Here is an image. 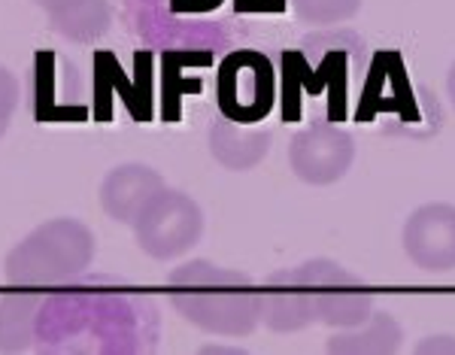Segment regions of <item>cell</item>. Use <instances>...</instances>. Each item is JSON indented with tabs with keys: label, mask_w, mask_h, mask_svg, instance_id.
<instances>
[{
	"label": "cell",
	"mask_w": 455,
	"mask_h": 355,
	"mask_svg": "<svg viewBox=\"0 0 455 355\" xmlns=\"http://www.w3.org/2000/svg\"><path fill=\"white\" fill-rule=\"evenodd\" d=\"M94 258V234L76 219H49L6 255V283L19 288L64 286L85 273Z\"/></svg>",
	"instance_id": "obj_2"
},
{
	"label": "cell",
	"mask_w": 455,
	"mask_h": 355,
	"mask_svg": "<svg viewBox=\"0 0 455 355\" xmlns=\"http://www.w3.org/2000/svg\"><path fill=\"white\" fill-rule=\"evenodd\" d=\"M261 322L276 335H295L315 322L310 288L298 268L267 273L261 283Z\"/></svg>",
	"instance_id": "obj_8"
},
{
	"label": "cell",
	"mask_w": 455,
	"mask_h": 355,
	"mask_svg": "<svg viewBox=\"0 0 455 355\" xmlns=\"http://www.w3.org/2000/svg\"><path fill=\"white\" fill-rule=\"evenodd\" d=\"M403 343V328L392 313L379 310L371 313L364 322L340 328L328 340L325 350L331 355H392Z\"/></svg>",
	"instance_id": "obj_12"
},
{
	"label": "cell",
	"mask_w": 455,
	"mask_h": 355,
	"mask_svg": "<svg viewBox=\"0 0 455 355\" xmlns=\"http://www.w3.org/2000/svg\"><path fill=\"white\" fill-rule=\"evenodd\" d=\"M291 6L310 25H337L355 16L362 0H291Z\"/></svg>",
	"instance_id": "obj_14"
},
{
	"label": "cell",
	"mask_w": 455,
	"mask_h": 355,
	"mask_svg": "<svg viewBox=\"0 0 455 355\" xmlns=\"http://www.w3.org/2000/svg\"><path fill=\"white\" fill-rule=\"evenodd\" d=\"M403 253L419 270H455V206L422 204L403 222Z\"/></svg>",
	"instance_id": "obj_7"
},
{
	"label": "cell",
	"mask_w": 455,
	"mask_h": 355,
	"mask_svg": "<svg viewBox=\"0 0 455 355\" xmlns=\"http://www.w3.org/2000/svg\"><path fill=\"white\" fill-rule=\"evenodd\" d=\"M164 189L158 170L146 165H122L109 170L107 180L100 182V206L119 225H134L143 206Z\"/></svg>",
	"instance_id": "obj_9"
},
{
	"label": "cell",
	"mask_w": 455,
	"mask_h": 355,
	"mask_svg": "<svg viewBox=\"0 0 455 355\" xmlns=\"http://www.w3.org/2000/svg\"><path fill=\"white\" fill-rule=\"evenodd\" d=\"M270 149V131L222 118L210 128V152L228 170H252Z\"/></svg>",
	"instance_id": "obj_10"
},
{
	"label": "cell",
	"mask_w": 455,
	"mask_h": 355,
	"mask_svg": "<svg viewBox=\"0 0 455 355\" xmlns=\"http://www.w3.org/2000/svg\"><path fill=\"white\" fill-rule=\"evenodd\" d=\"M176 12H207V10H216L222 0H171Z\"/></svg>",
	"instance_id": "obj_17"
},
{
	"label": "cell",
	"mask_w": 455,
	"mask_h": 355,
	"mask_svg": "<svg viewBox=\"0 0 455 355\" xmlns=\"http://www.w3.org/2000/svg\"><path fill=\"white\" fill-rule=\"evenodd\" d=\"M416 352H455V337H428L422 343H416Z\"/></svg>",
	"instance_id": "obj_16"
},
{
	"label": "cell",
	"mask_w": 455,
	"mask_h": 355,
	"mask_svg": "<svg viewBox=\"0 0 455 355\" xmlns=\"http://www.w3.org/2000/svg\"><path fill=\"white\" fill-rule=\"evenodd\" d=\"M216 98L225 118L255 125L276 103V70L264 52L237 49L219 64Z\"/></svg>",
	"instance_id": "obj_3"
},
{
	"label": "cell",
	"mask_w": 455,
	"mask_h": 355,
	"mask_svg": "<svg viewBox=\"0 0 455 355\" xmlns=\"http://www.w3.org/2000/svg\"><path fill=\"white\" fill-rule=\"evenodd\" d=\"M171 304L207 335L246 337L261 322V286L212 262H188L167 277Z\"/></svg>",
	"instance_id": "obj_1"
},
{
	"label": "cell",
	"mask_w": 455,
	"mask_h": 355,
	"mask_svg": "<svg viewBox=\"0 0 455 355\" xmlns=\"http://www.w3.org/2000/svg\"><path fill=\"white\" fill-rule=\"evenodd\" d=\"M355 161V137L337 125H310L289 143V165L307 186H331Z\"/></svg>",
	"instance_id": "obj_6"
},
{
	"label": "cell",
	"mask_w": 455,
	"mask_h": 355,
	"mask_svg": "<svg viewBox=\"0 0 455 355\" xmlns=\"http://www.w3.org/2000/svg\"><path fill=\"white\" fill-rule=\"evenodd\" d=\"M16 107H19V83H16V77L0 64V137L10 128Z\"/></svg>",
	"instance_id": "obj_15"
},
{
	"label": "cell",
	"mask_w": 455,
	"mask_h": 355,
	"mask_svg": "<svg viewBox=\"0 0 455 355\" xmlns=\"http://www.w3.org/2000/svg\"><path fill=\"white\" fill-rule=\"evenodd\" d=\"M300 277L310 288L315 322H325L331 328H349L364 322L373 313V292L362 277L349 273L343 264L331 258H310L298 264Z\"/></svg>",
	"instance_id": "obj_5"
},
{
	"label": "cell",
	"mask_w": 455,
	"mask_h": 355,
	"mask_svg": "<svg viewBox=\"0 0 455 355\" xmlns=\"http://www.w3.org/2000/svg\"><path fill=\"white\" fill-rule=\"evenodd\" d=\"M131 228H134L137 243L146 255L167 262V258L188 253L204 237V210L186 191L164 186L143 206V213Z\"/></svg>",
	"instance_id": "obj_4"
},
{
	"label": "cell",
	"mask_w": 455,
	"mask_h": 355,
	"mask_svg": "<svg viewBox=\"0 0 455 355\" xmlns=\"http://www.w3.org/2000/svg\"><path fill=\"white\" fill-rule=\"evenodd\" d=\"M446 94H450V103L455 109V64L450 68V77H446Z\"/></svg>",
	"instance_id": "obj_18"
},
{
	"label": "cell",
	"mask_w": 455,
	"mask_h": 355,
	"mask_svg": "<svg viewBox=\"0 0 455 355\" xmlns=\"http://www.w3.org/2000/svg\"><path fill=\"white\" fill-rule=\"evenodd\" d=\"M34 4L46 10L52 31L73 43H94L107 34L113 19L107 0H34Z\"/></svg>",
	"instance_id": "obj_11"
},
{
	"label": "cell",
	"mask_w": 455,
	"mask_h": 355,
	"mask_svg": "<svg viewBox=\"0 0 455 355\" xmlns=\"http://www.w3.org/2000/svg\"><path fill=\"white\" fill-rule=\"evenodd\" d=\"M46 294L12 292L0 298V352H28L40 340Z\"/></svg>",
	"instance_id": "obj_13"
}]
</instances>
